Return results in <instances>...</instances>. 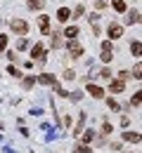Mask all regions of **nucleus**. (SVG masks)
<instances>
[{
  "mask_svg": "<svg viewBox=\"0 0 142 153\" xmlns=\"http://www.w3.org/2000/svg\"><path fill=\"white\" fill-rule=\"evenodd\" d=\"M10 28H12L17 36H26V33H29V24L24 19H12L10 21Z\"/></svg>",
  "mask_w": 142,
  "mask_h": 153,
  "instance_id": "obj_1",
  "label": "nucleus"
},
{
  "mask_svg": "<svg viewBox=\"0 0 142 153\" xmlns=\"http://www.w3.org/2000/svg\"><path fill=\"white\" fill-rule=\"evenodd\" d=\"M41 61V64H45V47H43L41 42H36L33 47H31V61Z\"/></svg>",
  "mask_w": 142,
  "mask_h": 153,
  "instance_id": "obj_2",
  "label": "nucleus"
},
{
  "mask_svg": "<svg viewBox=\"0 0 142 153\" xmlns=\"http://www.w3.org/2000/svg\"><path fill=\"white\" fill-rule=\"evenodd\" d=\"M85 92H88V94L92 97V99H104V90H102L100 85H95V82H88Z\"/></svg>",
  "mask_w": 142,
  "mask_h": 153,
  "instance_id": "obj_3",
  "label": "nucleus"
},
{
  "mask_svg": "<svg viewBox=\"0 0 142 153\" xmlns=\"http://www.w3.org/2000/svg\"><path fill=\"white\" fill-rule=\"evenodd\" d=\"M66 50L71 52V57H81L83 54V47H81V42H78L76 38H71L69 42H66Z\"/></svg>",
  "mask_w": 142,
  "mask_h": 153,
  "instance_id": "obj_4",
  "label": "nucleus"
},
{
  "mask_svg": "<svg viewBox=\"0 0 142 153\" xmlns=\"http://www.w3.org/2000/svg\"><path fill=\"white\" fill-rule=\"evenodd\" d=\"M107 36H109V40H119L123 36V26H119V24H109Z\"/></svg>",
  "mask_w": 142,
  "mask_h": 153,
  "instance_id": "obj_5",
  "label": "nucleus"
},
{
  "mask_svg": "<svg viewBox=\"0 0 142 153\" xmlns=\"http://www.w3.org/2000/svg\"><path fill=\"white\" fill-rule=\"evenodd\" d=\"M38 26H41L43 36H50V17H47V14H41V17H38Z\"/></svg>",
  "mask_w": 142,
  "mask_h": 153,
  "instance_id": "obj_6",
  "label": "nucleus"
},
{
  "mask_svg": "<svg viewBox=\"0 0 142 153\" xmlns=\"http://www.w3.org/2000/svg\"><path fill=\"white\" fill-rule=\"evenodd\" d=\"M85 123H88V113H78V123H76V127H74V137H78L83 132V127H85Z\"/></svg>",
  "mask_w": 142,
  "mask_h": 153,
  "instance_id": "obj_7",
  "label": "nucleus"
},
{
  "mask_svg": "<svg viewBox=\"0 0 142 153\" xmlns=\"http://www.w3.org/2000/svg\"><path fill=\"white\" fill-rule=\"evenodd\" d=\"M125 24H128V26H135V24H140V10H130V12L125 14Z\"/></svg>",
  "mask_w": 142,
  "mask_h": 153,
  "instance_id": "obj_8",
  "label": "nucleus"
},
{
  "mask_svg": "<svg viewBox=\"0 0 142 153\" xmlns=\"http://www.w3.org/2000/svg\"><path fill=\"white\" fill-rule=\"evenodd\" d=\"M125 90V82L123 80H109V92H114V94H119Z\"/></svg>",
  "mask_w": 142,
  "mask_h": 153,
  "instance_id": "obj_9",
  "label": "nucleus"
},
{
  "mask_svg": "<svg viewBox=\"0 0 142 153\" xmlns=\"http://www.w3.org/2000/svg\"><path fill=\"white\" fill-rule=\"evenodd\" d=\"M69 19H71V10H69V7H59V10H57V21L66 24Z\"/></svg>",
  "mask_w": 142,
  "mask_h": 153,
  "instance_id": "obj_10",
  "label": "nucleus"
},
{
  "mask_svg": "<svg viewBox=\"0 0 142 153\" xmlns=\"http://www.w3.org/2000/svg\"><path fill=\"white\" fill-rule=\"evenodd\" d=\"M78 137H81V144H92V141H95V132H92V130H85V132H81Z\"/></svg>",
  "mask_w": 142,
  "mask_h": 153,
  "instance_id": "obj_11",
  "label": "nucleus"
},
{
  "mask_svg": "<svg viewBox=\"0 0 142 153\" xmlns=\"http://www.w3.org/2000/svg\"><path fill=\"white\" fill-rule=\"evenodd\" d=\"M123 141H130V144H137L140 141V132H123Z\"/></svg>",
  "mask_w": 142,
  "mask_h": 153,
  "instance_id": "obj_12",
  "label": "nucleus"
},
{
  "mask_svg": "<svg viewBox=\"0 0 142 153\" xmlns=\"http://www.w3.org/2000/svg\"><path fill=\"white\" fill-rule=\"evenodd\" d=\"M78 33H81V31H78V26H66L62 36H64V38H69V40H71V38H76Z\"/></svg>",
  "mask_w": 142,
  "mask_h": 153,
  "instance_id": "obj_13",
  "label": "nucleus"
},
{
  "mask_svg": "<svg viewBox=\"0 0 142 153\" xmlns=\"http://www.w3.org/2000/svg\"><path fill=\"white\" fill-rule=\"evenodd\" d=\"M36 82H41V85H52V82H55V76H50V73H41V76L36 78Z\"/></svg>",
  "mask_w": 142,
  "mask_h": 153,
  "instance_id": "obj_14",
  "label": "nucleus"
},
{
  "mask_svg": "<svg viewBox=\"0 0 142 153\" xmlns=\"http://www.w3.org/2000/svg\"><path fill=\"white\" fill-rule=\"evenodd\" d=\"M111 7H114L119 14H123V12L128 10V7H125V0H111Z\"/></svg>",
  "mask_w": 142,
  "mask_h": 153,
  "instance_id": "obj_15",
  "label": "nucleus"
},
{
  "mask_svg": "<svg viewBox=\"0 0 142 153\" xmlns=\"http://www.w3.org/2000/svg\"><path fill=\"white\" fill-rule=\"evenodd\" d=\"M33 85H36V76H26L21 80V87H24V90H31Z\"/></svg>",
  "mask_w": 142,
  "mask_h": 153,
  "instance_id": "obj_16",
  "label": "nucleus"
},
{
  "mask_svg": "<svg viewBox=\"0 0 142 153\" xmlns=\"http://www.w3.org/2000/svg\"><path fill=\"white\" fill-rule=\"evenodd\" d=\"M29 10H43L45 7V0H26Z\"/></svg>",
  "mask_w": 142,
  "mask_h": 153,
  "instance_id": "obj_17",
  "label": "nucleus"
},
{
  "mask_svg": "<svg viewBox=\"0 0 142 153\" xmlns=\"http://www.w3.org/2000/svg\"><path fill=\"white\" fill-rule=\"evenodd\" d=\"M130 52H133L135 57H140V52H142V42L140 40H133V42H130Z\"/></svg>",
  "mask_w": 142,
  "mask_h": 153,
  "instance_id": "obj_18",
  "label": "nucleus"
},
{
  "mask_svg": "<svg viewBox=\"0 0 142 153\" xmlns=\"http://www.w3.org/2000/svg\"><path fill=\"white\" fill-rule=\"evenodd\" d=\"M50 36H52V47H62V45H64L62 33H57V31H55V33H50Z\"/></svg>",
  "mask_w": 142,
  "mask_h": 153,
  "instance_id": "obj_19",
  "label": "nucleus"
},
{
  "mask_svg": "<svg viewBox=\"0 0 142 153\" xmlns=\"http://www.w3.org/2000/svg\"><path fill=\"white\" fill-rule=\"evenodd\" d=\"M107 106H109V111H121L119 101H116V99H111V97H107Z\"/></svg>",
  "mask_w": 142,
  "mask_h": 153,
  "instance_id": "obj_20",
  "label": "nucleus"
},
{
  "mask_svg": "<svg viewBox=\"0 0 142 153\" xmlns=\"http://www.w3.org/2000/svg\"><path fill=\"white\" fill-rule=\"evenodd\" d=\"M69 99H71V101H81L83 92H81V90H74V92H69Z\"/></svg>",
  "mask_w": 142,
  "mask_h": 153,
  "instance_id": "obj_21",
  "label": "nucleus"
},
{
  "mask_svg": "<svg viewBox=\"0 0 142 153\" xmlns=\"http://www.w3.org/2000/svg\"><path fill=\"white\" fill-rule=\"evenodd\" d=\"M74 153H92V149H90L88 144H78V146H76V151H74Z\"/></svg>",
  "mask_w": 142,
  "mask_h": 153,
  "instance_id": "obj_22",
  "label": "nucleus"
},
{
  "mask_svg": "<svg viewBox=\"0 0 142 153\" xmlns=\"http://www.w3.org/2000/svg\"><path fill=\"white\" fill-rule=\"evenodd\" d=\"M97 76H100L102 80H111V68H102V71L97 73Z\"/></svg>",
  "mask_w": 142,
  "mask_h": 153,
  "instance_id": "obj_23",
  "label": "nucleus"
},
{
  "mask_svg": "<svg viewBox=\"0 0 142 153\" xmlns=\"http://www.w3.org/2000/svg\"><path fill=\"white\" fill-rule=\"evenodd\" d=\"M52 87H55V92H57V94H59V97H69V92H66L64 87H59V85H57V80L52 82Z\"/></svg>",
  "mask_w": 142,
  "mask_h": 153,
  "instance_id": "obj_24",
  "label": "nucleus"
},
{
  "mask_svg": "<svg viewBox=\"0 0 142 153\" xmlns=\"http://www.w3.org/2000/svg\"><path fill=\"white\" fill-rule=\"evenodd\" d=\"M130 76L135 78V80H140V78H142V66H140V64H135V68H133V73H130Z\"/></svg>",
  "mask_w": 142,
  "mask_h": 153,
  "instance_id": "obj_25",
  "label": "nucleus"
},
{
  "mask_svg": "<svg viewBox=\"0 0 142 153\" xmlns=\"http://www.w3.org/2000/svg\"><path fill=\"white\" fill-rule=\"evenodd\" d=\"M83 12H85V7H83V5H78V7H76V10L71 12V17H74V19H78V17H81Z\"/></svg>",
  "mask_w": 142,
  "mask_h": 153,
  "instance_id": "obj_26",
  "label": "nucleus"
},
{
  "mask_svg": "<svg viewBox=\"0 0 142 153\" xmlns=\"http://www.w3.org/2000/svg\"><path fill=\"white\" fill-rule=\"evenodd\" d=\"M111 130H114V127L109 125V120H104V123H102V134H111Z\"/></svg>",
  "mask_w": 142,
  "mask_h": 153,
  "instance_id": "obj_27",
  "label": "nucleus"
},
{
  "mask_svg": "<svg viewBox=\"0 0 142 153\" xmlns=\"http://www.w3.org/2000/svg\"><path fill=\"white\" fill-rule=\"evenodd\" d=\"M26 47H29V40L21 36V38H19V42H17V50H26Z\"/></svg>",
  "mask_w": 142,
  "mask_h": 153,
  "instance_id": "obj_28",
  "label": "nucleus"
},
{
  "mask_svg": "<svg viewBox=\"0 0 142 153\" xmlns=\"http://www.w3.org/2000/svg\"><path fill=\"white\" fill-rule=\"evenodd\" d=\"M140 99H142V97H140V92H135V94L130 97V104H133V106H140Z\"/></svg>",
  "mask_w": 142,
  "mask_h": 153,
  "instance_id": "obj_29",
  "label": "nucleus"
},
{
  "mask_svg": "<svg viewBox=\"0 0 142 153\" xmlns=\"http://www.w3.org/2000/svg\"><path fill=\"white\" fill-rule=\"evenodd\" d=\"M111 59H114V52H102V61H104V64H109Z\"/></svg>",
  "mask_w": 142,
  "mask_h": 153,
  "instance_id": "obj_30",
  "label": "nucleus"
},
{
  "mask_svg": "<svg viewBox=\"0 0 142 153\" xmlns=\"http://www.w3.org/2000/svg\"><path fill=\"white\" fill-rule=\"evenodd\" d=\"M7 73H10L12 78H21V73L17 71V66H10V68H7Z\"/></svg>",
  "mask_w": 142,
  "mask_h": 153,
  "instance_id": "obj_31",
  "label": "nucleus"
},
{
  "mask_svg": "<svg viewBox=\"0 0 142 153\" xmlns=\"http://www.w3.org/2000/svg\"><path fill=\"white\" fill-rule=\"evenodd\" d=\"M100 19H102V17H100V12H92V14L88 17V21H90V24H97Z\"/></svg>",
  "mask_w": 142,
  "mask_h": 153,
  "instance_id": "obj_32",
  "label": "nucleus"
},
{
  "mask_svg": "<svg viewBox=\"0 0 142 153\" xmlns=\"http://www.w3.org/2000/svg\"><path fill=\"white\" fill-rule=\"evenodd\" d=\"M102 52H114V50H111V40H104V42H102Z\"/></svg>",
  "mask_w": 142,
  "mask_h": 153,
  "instance_id": "obj_33",
  "label": "nucleus"
},
{
  "mask_svg": "<svg viewBox=\"0 0 142 153\" xmlns=\"http://www.w3.org/2000/svg\"><path fill=\"white\" fill-rule=\"evenodd\" d=\"M128 78H130V71H119V80H123V82H125Z\"/></svg>",
  "mask_w": 142,
  "mask_h": 153,
  "instance_id": "obj_34",
  "label": "nucleus"
},
{
  "mask_svg": "<svg viewBox=\"0 0 142 153\" xmlns=\"http://www.w3.org/2000/svg\"><path fill=\"white\" fill-rule=\"evenodd\" d=\"M64 80H76V73L74 71H64Z\"/></svg>",
  "mask_w": 142,
  "mask_h": 153,
  "instance_id": "obj_35",
  "label": "nucleus"
},
{
  "mask_svg": "<svg viewBox=\"0 0 142 153\" xmlns=\"http://www.w3.org/2000/svg\"><path fill=\"white\" fill-rule=\"evenodd\" d=\"M7 47V36H0V52Z\"/></svg>",
  "mask_w": 142,
  "mask_h": 153,
  "instance_id": "obj_36",
  "label": "nucleus"
},
{
  "mask_svg": "<svg viewBox=\"0 0 142 153\" xmlns=\"http://www.w3.org/2000/svg\"><path fill=\"white\" fill-rule=\"evenodd\" d=\"M5 54H7V59H10V61H12V64H14V61H17V52H5Z\"/></svg>",
  "mask_w": 142,
  "mask_h": 153,
  "instance_id": "obj_37",
  "label": "nucleus"
},
{
  "mask_svg": "<svg viewBox=\"0 0 142 153\" xmlns=\"http://www.w3.org/2000/svg\"><path fill=\"white\" fill-rule=\"evenodd\" d=\"M128 125H130V118H128V115H123V118H121V127H128Z\"/></svg>",
  "mask_w": 142,
  "mask_h": 153,
  "instance_id": "obj_38",
  "label": "nucleus"
},
{
  "mask_svg": "<svg viewBox=\"0 0 142 153\" xmlns=\"http://www.w3.org/2000/svg\"><path fill=\"white\" fill-rule=\"evenodd\" d=\"M41 130H43V132H47V130H52V127H50V123H41Z\"/></svg>",
  "mask_w": 142,
  "mask_h": 153,
  "instance_id": "obj_39",
  "label": "nucleus"
},
{
  "mask_svg": "<svg viewBox=\"0 0 142 153\" xmlns=\"http://www.w3.org/2000/svg\"><path fill=\"white\" fill-rule=\"evenodd\" d=\"M29 113H31V115H41L43 111H41V108H38V106H36V108H31V111H29Z\"/></svg>",
  "mask_w": 142,
  "mask_h": 153,
  "instance_id": "obj_40",
  "label": "nucleus"
},
{
  "mask_svg": "<svg viewBox=\"0 0 142 153\" xmlns=\"http://www.w3.org/2000/svg\"><path fill=\"white\" fill-rule=\"evenodd\" d=\"M2 151H5V153H14V149H10V146H5Z\"/></svg>",
  "mask_w": 142,
  "mask_h": 153,
  "instance_id": "obj_41",
  "label": "nucleus"
},
{
  "mask_svg": "<svg viewBox=\"0 0 142 153\" xmlns=\"http://www.w3.org/2000/svg\"><path fill=\"white\" fill-rule=\"evenodd\" d=\"M0 130H2V125H0Z\"/></svg>",
  "mask_w": 142,
  "mask_h": 153,
  "instance_id": "obj_42",
  "label": "nucleus"
},
{
  "mask_svg": "<svg viewBox=\"0 0 142 153\" xmlns=\"http://www.w3.org/2000/svg\"><path fill=\"white\" fill-rule=\"evenodd\" d=\"M0 24H2V19H0Z\"/></svg>",
  "mask_w": 142,
  "mask_h": 153,
  "instance_id": "obj_43",
  "label": "nucleus"
},
{
  "mask_svg": "<svg viewBox=\"0 0 142 153\" xmlns=\"http://www.w3.org/2000/svg\"><path fill=\"white\" fill-rule=\"evenodd\" d=\"M31 153H36V151H31Z\"/></svg>",
  "mask_w": 142,
  "mask_h": 153,
  "instance_id": "obj_44",
  "label": "nucleus"
}]
</instances>
